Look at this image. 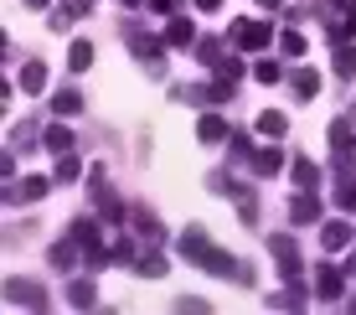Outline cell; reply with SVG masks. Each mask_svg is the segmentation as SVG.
<instances>
[{"mask_svg": "<svg viewBox=\"0 0 356 315\" xmlns=\"http://www.w3.org/2000/svg\"><path fill=\"white\" fill-rule=\"evenodd\" d=\"M259 6H284V0H259Z\"/></svg>", "mask_w": 356, "mask_h": 315, "instance_id": "obj_45", "label": "cell"}, {"mask_svg": "<svg viewBox=\"0 0 356 315\" xmlns=\"http://www.w3.org/2000/svg\"><path fill=\"white\" fill-rule=\"evenodd\" d=\"M134 227H140L145 243H165V223H161V217H150L145 207H134Z\"/></svg>", "mask_w": 356, "mask_h": 315, "instance_id": "obj_16", "label": "cell"}, {"mask_svg": "<svg viewBox=\"0 0 356 315\" xmlns=\"http://www.w3.org/2000/svg\"><path fill=\"white\" fill-rule=\"evenodd\" d=\"M57 6H63L67 16H72V21H83V16H88V10H93V0H57Z\"/></svg>", "mask_w": 356, "mask_h": 315, "instance_id": "obj_36", "label": "cell"}, {"mask_svg": "<svg viewBox=\"0 0 356 315\" xmlns=\"http://www.w3.org/2000/svg\"><path fill=\"white\" fill-rule=\"evenodd\" d=\"M315 295L321 300H341L346 295V274H341L336 264H321V269H315Z\"/></svg>", "mask_w": 356, "mask_h": 315, "instance_id": "obj_7", "label": "cell"}, {"mask_svg": "<svg viewBox=\"0 0 356 315\" xmlns=\"http://www.w3.org/2000/svg\"><path fill=\"white\" fill-rule=\"evenodd\" d=\"M176 310H186V315H207L212 305H207V300H196V295H176Z\"/></svg>", "mask_w": 356, "mask_h": 315, "instance_id": "obj_34", "label": "cell"}, {"mask_svg": "<svg viewBox=\"0 0 356 315\" xmlns=\"http://www.w3.org/2000/svg\"><path fill=\"white\" fill-rule=\"evenodd\" d=\"M268 310H305V284L294 280L289 289H279V295H268Z\"/></svg>", "mask_w": 356, "mask_h": 315, "instance_id": "obj_17", "label": "cell"}, {"mask_svg": "<svg viewBox=\"0 0 356 315\" xmlns=\"http://www.w3.org/2000/svg\"><path fill=\"white\" fill-rule=\"evenodd\" d=\"M42 191H47V176H26L16 191H10V181H6V207H10V202H36Z\"/></svg>", "mask_w": 356, "mask_h": 315, "instance_id": "obj_14", "label": "cell"}, {"mask_svg": "<svg viewBox=\"0 0 356 315\" xmlns=\"http://www.w3.org/2000/svg\"><path fill=\"white\" fill-rule=\"evenodd\" d=\"M161 47H165L161 36H145V31H134V36H129V52L140 57V63L150 67L155 78H161V72H165V57H161Z\"/></svg>", "mask_w": 356, "mask_h": 315, "instance_id": "obj_4", "label": "cell"}, {"mask_svg": "<svg viewBox=\"0 0 356 315\" xmlns=\"http://www.w3.org/2000/svg\"><path fill=\"white\" fill-rule=\"evenodd\" d=\"M268 253H274V269H279V280H284V284L300 280V243H294L289 233H274V238H268Z\"/></svg>", "mask_w": 356, "mask_h": 315, "instance_id": "obj_2", "label": "cell"}, {"mask_svg": "<svg viewBox=\"0 0 356 315\" xmlns=\"http://www.w3.org/2000/svg\"><path fill=\"white\" fill-rule=\"evenodd\" d=\"M52 114H57V119L83 114V93H78V88H57V93H52Z\"/></svg>", "mask_w": 356, "mask_h": 315, "instance_id": "obj_15", "label": "cell"}, {"mask_svg": "<svg viewBox=\"0 0 356 315\" xmlns=\"http://www.w3.org/2000/svg\"><path fill=\"white\" fill-rule=\"evenodd\" d=\"M336 207L356 212V176H336Z\"/></svg>", "mask_w": 356, "mask_h": 315, "instance_id": "obj_27", "label": "cell"}, {"mask_svg": "<svg viewBox=\"0 0 356 315\" xmlns=\"http://www.w3.org/2000/svg\"><path fill=\"white\" fill-rule=\"evenodd\" d=\"M227 42L243 47V52H264V47L274 42V26H268L264 16H238V21L227 26Z\"/></svg>", "mask_w": 356, "mask_h": 315, "instance_id": "obj_1", "label": "cell"}, {"mask_svg": "<svg viewBox=\"0 0 356 315\" xmlns=\"http://www.w3.org/2000/svg\"><path fill=\"white\" fill-rule=\"evenodd\" d=\"M186 42H196V26L186 16H170L165 21V47H186Z\"/></svg>", "mask_w": 356, "mask_h": 315, "instance_id": "obj_19", "label": "cell"}, {"mask_svg": "<svg viewBox=\"0 0 356 315\" xmlns=\"http://www.w3.org/2000/svg\"><path fill=\"white\" fill-rule=\"evenodd\" d=\"M119 6H129V10H134V6H145V0H119Z\"/></svg>", "mask_w": 356, "mask_h": 315, "instance_id": "obj_44", "label": "cell"}, {"mask_svg": "<svg viewBox=\"0 0 356 315\" xmlns=\"http://www.w3.org/2000/svg\"><path fill=\"white\" fill-rule=\"evenodd\" d=\"M114 259H119V264H134V259H140V248L124 238V243H114Z\"/></svg>", "mask_w": 356, "mask_h": 315, "instance_id": "obj_39", "label": "cell"}, {"mask_svg": "<svg viewBox=\"0 0 356 315\" xmlns=\"http://www.w3.org/2000/svg\"><path fill=\"white\" fill-rule=\"evenodd\" d=\"M289 93L294 99H315V93H321V72L315 67H294L289 72Z\"/></svg>", "mask_w": 356, "mask_h": 315, "instance_id": "obj_11", "label": "cell"}, {"mask_svg": "<svg viewBox=\"0 0 356 315\" xmlns=\"http://www.w3.org/2000/svg\"><path fill=\"white\" fill-rule=\"evenodd\" d=\"M279 52H284V57H305V36L300 31H284V36H279Z\"/></svg>", "mask_w": 356, "mask_h": 315, "instance_id": "obj_33", "label": "cell"}, {"mask_svg": "<svg viewBox=\"0 0 356 315\" xmlns=\"http://www.w3.org/2000/svg\"><path fill=\"white\" fill-rule=\"evenodd\" d=\"M134 274H140V280H165V269H170V259L165 253H140V259L129 264Z\"/></svg>", "mask_w": 356, "mask_h": 315, "instance_id": "obj_13", "label": "cell"}, {"mask_svg": "<svg viewBox=\"0 0 356 315\" xmlns=\"http://www.w3.org/2000/svg\"><path fill=\"white\" fill-rule=\"evenodd\" d=\"M42 145H47V150H52V155H67V150H72V129L52 124V129H47V135H42Z\"/></svg>", "mask_w": 356, "mask_h": 315, "instance_id": "obj_26", "label": "cell"}, {"mask_svg": "<svg viewBox=\"0 0 356 315\" xmlns=\"http://www.w3.org/2000/svg\"><path fill=\"white\" fill-rule=\"evenodd\" d=\"M88 191H93V202H98V217L104 223H124V202L114 197V186H108V176L93 165V176H88Z\"/></svg>", "mask_w": 356, "mask_h": 315, "instance_id": "obj_3", "label": "cell"}, {"mask_svg": "<svg viewBox=\"0 0 356 315\" xmlns=\"http://www.w3.org/2000/svg\"><path fill=\"white\" fill-rule=\"evenodd\" d=\"M36 145V124H16V150H31Z\"/></svg>", "mask_w": 356, "mask_h": 315, "instance_id": "obj_38", "label": "cell"}, {"mask_svg": "<svg viewBox=\"0 0 356 315\" xmlns=\"http://www.w3.org/2000/svg\"><path fill=\"white\" fill-rule=\"evenodd\" d=\"M351 238H356V233H351V223H325V227H321V248H325V253L351 248Z\"/></svg>", "mask_w": 356, "mask_h": 315, "instance_id": "obj_12", "label": "cell"}, {"mask_svg": "<svg viewBox=\"0 0 356 315\" xmlns=\"http://www.w3.org/2000/svg\"><path fill=\"white\" fill-rule=\"evenodd\" d=\"M196 264H202V269H207V274H222V280H238V269H243V264H238V259H232V253H227V248H212V243H207V248H202V259H196Z\"/></svg>", "mask_w": 356, "mask_h": 315, "instance_id": "obj_6", "label": "cell"}, {"mask_svg": "<svg viewBox=\"0 0 356 315\" xmlns=\"http://www.w3.org/2000/svg\"><path fill=\"white\" fill-rule=\"evenodd\" d=\"M232 155H238V161H248V155H253V140H248V135H232Z\"/></svg>", "mask_w": 356, "mask_h": 315, "instance_id": "obj_40", "label": "cell"}, {"mask_svg": "<svg viewBox=\"0 0 356 315\" xmlns=\"http://www.w3.org/2000/svg\"><path fill=\"white\" fill-rule=\"evenodd\" d=\"M259 135H264V140H279V135H284V114H279V108L259 114Z\"/></svg>", "mask_w": 356, "mask_h": 315, "instance_id": "obj_30", "label": "cell"}, {"mask_svg": "<svg viewBox=\"0 0 356 315\" xmlns=\"http://www.w3.org/2000/svg\"><path fill=\"white\" fill-rule=\"evenodd\" d=\"M176 6L181 0H150V10H161V16H176Z\"/></svg>", "mask_w": 356, "mask_h": 315, "instance_id": "obj_41", "label": "cell"}, {"mask_svg": "<svg viewBox=\"0 0 356 315\" xmlns=\"http://www.w3.org/2000/svg\"><path fill=\"white\" fill-rule=\"evenodd\" d=\"M72 238H78L83 248H93V243H98V223H88V217H78V223H72Z\"/></svg>", "mask_w": 356, "mask_h": 315, "instance_id": "obj_32", "label": "cell"}, {"mask_svg": "<svg viewBox=\"0 0 356 315\" xmlns=\"http://www.w3.org/2000/svg\"><path fill=\"white\" fill-rule=\"evenodd\" d=\"M279 165H284V155H279L274 145H264V150H253V171H259V176H274Z\"/></svg>", "mask_w": 356, "mask_h": 315, "instance_id": "obj_25", "label": "cell"}, {"mask_svg": "<svg viewBox=\"0 0 356 315\" xmlns=\"http://www.w3.org/2000/svg\"><path fill=\"white\" fill-rule=\"evenodd\" d=\"M217 72H222L227 83H238V78H243V63H238V57H222V63H217Z\"/></svg>", "mask_w": 356, "mask_h": 315, "instance_id": "obj_37", "label": "cell"}, {"mask_svg": "<svg viewBox=\"0 0 356 315\" xmlns=\"http://www.w3.org/2000/svg\"><path fill=\"white\" fill-rule=\"evenodd\" d=\"M222 6H227V0H196V10H207V16H217Z\"/></svg>", "mask_w": 356, "mask_h": 315, "instance_id": "obj_42", "label": "cell"}, {"mask_svg": "<svg viewBox=\"0 0 356 315\" xmlns=\"http://www.w3.org/2000/svg\"><path fill=\"white\" fill-rule=\"evenodd\" d=\"M253 72H259L264 83H279V63H274V57H259V63H253Z\"/></svg>", "mask_w": 356, "mask_h": 315, "instance_id": "obj_35", "label": "cell"}, {"mask_svg": "<svg viewBox=\"0 0 356 315\" xmlns=\"http://www.w3.org/2000/svg\"><path fill=\"white\" fill-rule=\"evenodd\" d=\"M330 67H336L341 72V78H356V52H351V47H346V36H336V52H330Z\"/></svg>", "mask_w": 356, "mask_h": 315, "instance_id": "obj_18", "label": "cell"}, {"mask_svg": "<svg viewBox=\"0 0 356 315\" xmlns=\"http://www.w3.org/2000/svg\"><path fill=\"white\" fill-rule=\"evenodd\" d=\"M78 171H83V165H78V155H57V181H63V186H67V181H78Z\"/></svg>", "mask_w": 356, "mask_h": 315, "instance_id": "obj_31", "label": "cell"}, {"mask_svg": "<svg viewBox=\"0 0 356 315\" xmlns=\"http://www.w3.org/2000/svg\"><path fill=\"white\" fill-rule=\"evenodd\" d=\"M21 6H26V10H42V6H47V0H21Z\"/></svg>", "mask_w": 356, "mask_h": 315, "instance_id": "obj_43", "label": "cell"}, {"mask_svg": "<svg viewBox=\"0 0 356 315\" xmlns=\"http://www.w3.org/2000/svg\"><path fill=\"white\" fill-rule=\"evenodd\" d=\"M351 145H356V135H351V124H346V119H336V124H330V150H336V155H346Z\"/></svg>", "mask_w": 356, "mask_h": 315, "instance_id": "obj_28", "label": "cell"}, {"mask_svg": "<svg viewBox=\"0 0 356 315\" xmlns=\"http://www.w3.org/2000/svg\"><path fill=\"white\" fill-rule=\"evenodd\" d=\"M351 310H356V300H351Z\"/></svg>", "mask_w": 356, "mask_h": 315, "instance_id": "obj_47", "label": "cell"}, {"mask_svg": "<svg viewBox=\"0 0 356 315\" xmlns=\"http://www.w3.org/2000/svg\"><path fill=\"white\" fill-rule=\"evenodd\" d=\"M16 88L21 93H42L47 88V67L42 63H26V67H21V78H16Z\"/></svg>", "mask_w": 356, "mask_h": 315, "instance_id": "obj_21", "label": "cell"}, {"mask_svg": "<svg viewBox=\"0 0 356 315\" xmlns=\"http://www.w3.org/2000/svg\"><path fill=\"white\" fill-rule=\"evenodd\" d=\"M78 253H83L78 238H63V243H52V253H47V259H52L57 274H72V269H78Z\"/></svg>", "mask_w": 356, "mask_h": 315, "instance_id": "obj_10", "label": "cell"}, {"mask_svg": "<svg viewBox=\"0 0 356 315\" xmlns=\"http://www.w3.org/2000/svg\"><path fill=\"white\" fill-rule=\"evenodd\" d=\"M289 181H294V191H315V181H321V171H315L310 161H294V165H289Z\"/></svg>", "mask_w": 356, "mask_h": 315, "instance_id": "obj_22", "label": "cell"}, {"mask_svg": "<svg viewBox=\"0 0 356 315\" xmlns=\"http://www.w3.org/2000/svg\"><path fill=\"white\" fill-rule=\"evenodd\" d=\"M346 269H351V274H356V253H351V264H346Z\"/></svg>", "mask_w": 356, "mask_h": 315, "instance_id": "obj_46", "label": "cell"}, {"mask_svg": "<svg viewBox=\"0 0 356 315\" xmlns=\"http://www.w3.org/2000/svg\"><path fill=\"white\" fill-rule=\"evenodd\" d=\"M289 223H294V227L321 223V202H315L310 191H294V202H289Z\"/></svg>", "mask_w": 356, "mask_h": 315, "instance_id": "obj_8", "label": "cell"}, {"mask_svg": "<svg viewBox=\"0 0 356 315\" xmlns=\"http://www.w3.org/2000/svg\"><path fill=\"white\" fill-rule=\"evenodd\" d=\"M202 248H207V227H186V233L176 238V253H186L191 264L202 259Z\"/></svg>", "mask_w": 356, "mask_h": 315, "instance_id": "obj_20", "label": "cell"}, {"mask_svg": "<svg viewBox=\"0 0 356 315\" xmlns=\"http://www.w3.org/2000/svg\"><path fill=\"white\" fill-rule=\"evenodd\" d=\"M67 67H72V72H88V67H93V42H72Z\"/></svg>", "mask_w": 356, "mask_h": 315, "instance_id": "obj_29", "label": "cell"}, {"mask_svg": "<svg viewBox=\"0 0 356 315\" xmlns=\"http://www.w3.org/2000/svg\"><path fill=\"white\" fill-rule=\"evenodd\" d=\"M6 300H10V305H21V310H47L42 284H31V280H6Z\"/></svg>", "mask_w": 356, "mask_h": 315, "instance_id": "obj_5", "label": "cell"}, {"mask_svg": "<svg viewBox=\"0 0 356 315\" xmlns=\"http://www.w3.org/2000/svg\"><path fill=\"white\" fill-rule=\"evenodd\" d=\"M196 140H202V145H222V140H232V124L217 119V114H202V119H196Z\"/></svg>", "mask_w": 356, "mask_h": 315, "instance_id": "obj_9", "label": "cell"}, {"mask_svg": "<svg viewBox=\"0 0 356 315\" xmlns=\"http://www.w3.org/2000/svg\"><path fill=\"white\" fill-rule=\"evenodd\" d=\"M93 300H98V295H93L88 280H72V284H67V305H72V310H93Z\"/></svg>", "mask_w": 356, "mask_h": 315, "instance_id": "obj_23", "label": "cell"}, {"mask_svg": "<svg viewBox=\"0 0 356 315\" xmlns=\"http://www.w3.org/2000/svg\"><path fill=\"white\" fill-rule=\"evenodd\" d=\"M227 57V47L217 42V36H202V42H196V63H207V67H217Z\"/></svg>", "mask_w": 356, "mask_h": 315, "instance_id": "obj_24", "label": "cell"}]
</instances>
